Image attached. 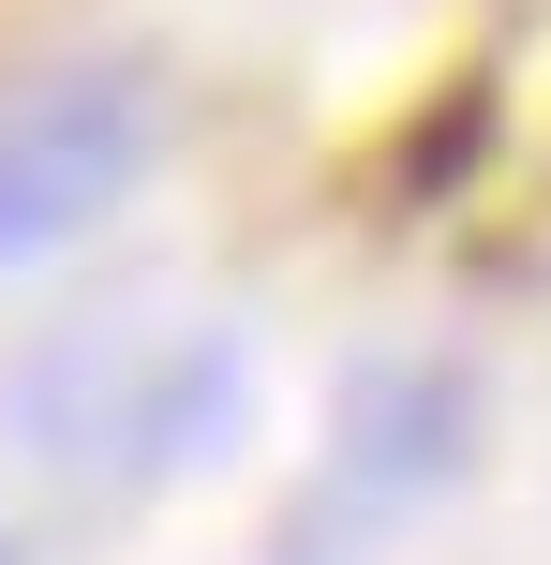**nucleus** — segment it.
<instances>
[{
    "label": "nucleus",
    "instance_id": "f257e3e1",
    "mask_svg": "<svg viewBox=\"0 0 551 565\" xmlns=\"http://www.w3.org/2000/svg\"><path fill=\"white\" fill-rule=\"evenodd\" d=\"M119 135H135V105H119L105 75L89 89H30V105L0 119V254H30V238L75 224V209L119 179Z\"/></svg>",
    "mask_w": 551,
    "mask_h": 565
}]
</instances>
